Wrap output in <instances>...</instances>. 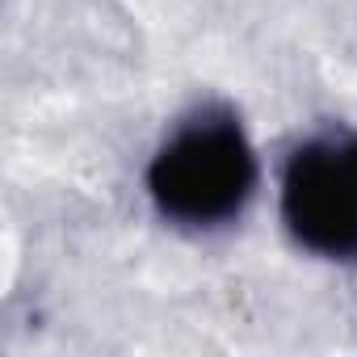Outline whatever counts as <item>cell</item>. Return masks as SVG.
I'll return each mask as SVG.
<instances>
[{"mask_svg": "<svg viewBox=\"0 0 357 357\" xmlns=\"http://www.w3.org/2000/svg\"><path fill=\"white\" fill-rule=\"evenodd\" d=\"M257 160L231 114H198L176 130L147 168V190L164 219L215 227L252 198Z\"/></svg>", "mask_w": 357, "mask_h": 357, "instance_id": "obj_1", "label": "cell"}, {"mask_svg": "<svg viewBox=\"0 0 357 357\" xmlns=\"http://www.w3.org/2000/svg\"><path fill=\"white\" fill-rule=\"evenodd\" d=\"M294 240L332 261H357V135L303 143L282 176Z\"/></svg>", "mask_w": 357, "mask_h": 357, "instance_id": "obj_2", "label": "cell"}]
</instances>
